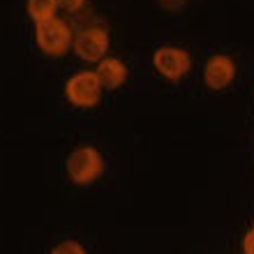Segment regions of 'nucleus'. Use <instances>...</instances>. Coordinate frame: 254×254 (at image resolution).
<instances>
[{
  "label": "nucleus",
  "mask_w": 254,
  "mask_h": 254,
  "mask_svg": "<svg viewBox=\"0 0 254 254\" xmlns=\"http://www.w3.org/2000/svg\"><path fill=\"white\" fill-rule=\"evenodd\" d=\"M104 162L102 155L90 146H81L76 148L69 157H67V174L76 185H90L100 178Z\"/></svg>",
  "instance_id": "f257e3e1"
},
{
  "label": "nucleus",
  "mask_w": 254,
  "mask_h": 254,
  "mask_svg": "<svg viewBox=\"0 0 254 254\" xmlns=\"http://www.w3.org/2000/svg\"><path fill=\"white\" fill-rule=\"evenodd\" d=\"M95 76H97L102 88L114 90V88H118L127 79V67L118 58H104V61H100V67H97Z\"/></svg>",
  "instance_id": "0eeeda50"
},
{
  "label": "nucleus",
  "mask_w": 254,
  "mask_h": 254,
  "mask_svg": "<svg viewBox=\"0 0 254 254\" xmlns=\"http://www.w3.org/2000/svg\"><path fill=\"white\" fill-rule=\"evenodd\" d=\"M153 63H155V69H157L162 76H167V79H181V76H185L190 69L188 51L176 49V47L157 49L153 56Z\"/></svg>",
  "instance_id": "39448f33"
},
{
  "label": "nucleus",
  "mask_w": 254,
  "mask_h": 254,
  "mask_svg": "<svg viewBox=\"0 0 254 254\" xmlns=\"http://www.w3.org/2000/svg\"><path fill=\"white\" fill-rule=\"evenodd\" d=\"M56 7H58L56 0H28V14L37 23L56 19Z\"/></svg>",
  "instance_id": "6e6552de"
},
{
  "label": "nucleus",
  "mask_w": 254,
  "mask_h": 254,
  "mask_svg": "<svg viewBox=\"0 0 254 254\" xmlns=\"http://www.w3.org/2000/svg\"><path fill=\"white\" fill-rule=\"evenodd\" d=\"M61 7H65V9H69V12H74V9H79L86 0H56Z\"/></svg>",
  "instance_id": "9b49d317"
},
{
  "label": "nucleus",
  "mask_w": 254,
  "mask_h": 254,
  "mask_svg": "<svg viewBox=\"0 0 254 254\" xmlns=\"http://www.w3.org/2000/svg\"><path fill=\"white\" fill-rule=\"evenodd\" d=\"M162 7H167V9H178V7L185 5V0H160Z\"/></svg>",
  "instance_id": "f8f14e48"
},
{
  "label": "nucleus",
  "mask_w": 254,
  "mask_h": 254,
  "mask_svg": "<svg viewBox=\"0 0 254 254\" xmlns=\"http://www.w3.org/2000/svg\"><path fill=\"white\" fill-rule=\"evenodd\" d=\"M236 76V65L229 56H213L210 61L206 63V69H203V79H206V86L213 88V90H222L227 88Z\"/></svg>",
  "instance_id": "423d86ee"
},
{
  "label": "nucleus",
  "mask_w": 254,
  "mask_h": 254,
  "mask_svg": "<svg viewBox=\"0 0 254 254\" xmlns=\"http://www.w3.org/2000/svg\"><path fill=\"white\" fill-rule=\"evenodd\" d=\"M35 40H37V47L47 56H63L67 49H69V44L74 42L69 26L61 19H51V21H44V23H37Z\"/></svg>",
  "instance_id": "f03ea898"
},
{
  "label": "nucleus",
  "mask_w": 254,
  "mask_h": 254,
  "mask_svg": "<svg viewBox=\"0 0 254 254\" xmlns=\"http://www.w3.org/2000/svg\"><path fill=\"white\" fill-rule=\"evenodd\" d=\"M243 252L245 254H254V229H250L245 238H243Z\"/></svg>",
  "instance_id": "9d476101"
},
{
  "label": "nucleus",
  "mask_w": 254,
  "mask_h": 254,
  "mask_svg": "<svg viewBox=\"0 0 254 254\" xmlns=\"http://www.w3.org/2000/svg\"><path fill=\"white\" fill-rule=\"evenodd\" d=\"M65 95L74 107L88 109L100 102L102 86H100V81H97V76H95V72H79L67 81Z\"/></svg>",
  "instance_id": "7ed1b4c3"
},
{
  "label": "nucleus",
  "mask_w": 254,
  "mask_h": 254,
  "mask_svg": "<svg viewBox=\"0 0 254 254\" xmlns=\"http://www.w3.org/2000/svg\"><path fill=\"white\" fill-rule=\"evenodd\" d=\"M72 47L76 51V56L88 63L104 61V54H107V49H109V35L102 28H83L74 37Z\"/></svg>",
  "instance_id": "20e7f679"
},
{
  "label": "nucleus",
  "mask_w": 254,
  "mask_h": 254,
  "mask_svg": "<svg viewBox=\"0 0 254 254\" xmlns=\"http://www.w3.org/2000/svg\"><path fill=\"white\" fill-rule=\"evenodd\" d=\"M51 254H88V252H86V248H83L81 243L65 241V243H61V245H56Z\"/></svg>",
  "instance_id": "1a4fd4ad"
}]
</instances>
